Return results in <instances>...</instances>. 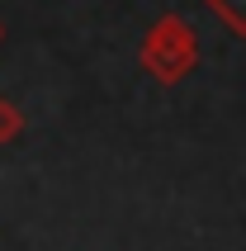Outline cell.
<instances>
[{
	"instance_id": "cell-3",
	"label": "cell",
	"mask_w": 246,
	"mask_h": 251,
	"mask_svg": "<svg viewBox=\"0 0 246 251\" xmlns=\"http://www.w3.org/2000/svg\"><path fill=\"white\" fill-rule=\"evenodd\" d=\"M19 133H24V109H19L14 100H5V95H0V147L19 142Z\"/></svg>"
},
{
	"instance_id": "cell-4",
	"label": "cell",
	"mask_w": 246,
	"mask_h": 251,
	"mask_svg": "<svg viewBox=\"0 0 246 251\" xmlns=\"http://www.w3.org/2000/svg\"><path fill=\"white\" fill-rule=\"evenodd\" d=\"M0 38H5V28H0Z\"/></svg>"
},
{
	"instance_id": "cell-2",
	"label": "cell",
	"mask_w": 246,
	"mask_h": 251,
	"mask_svg": "<svg viewBox=\"0 0 246 251\" xmlns=\"http://www.w3.org/2000/svg\"><path fill=\"white\" fill-rule=\"evenodd\" d=\"M208 14H218V24L232 33V38H246V0H204Z\"/></svg>"
},
{
	"instance_id": "cell-1",
	"label": "cell",
	"mask_w": 246,
	"mask_h": 251,
	"mask_svg": "<svg viewBox=\"0 0 246 251\" xmlns=\"http://www.w3.org/2000/svg\"><path fill=\"white\" fill-rule=\"evenodd\" d=\"M137 62H142V71H147L151 81L180 85L194 67H199V33H194V24L185 19V14H175V10L161 14V19L142 33Z\"/></svg>"
}]
</instances>
